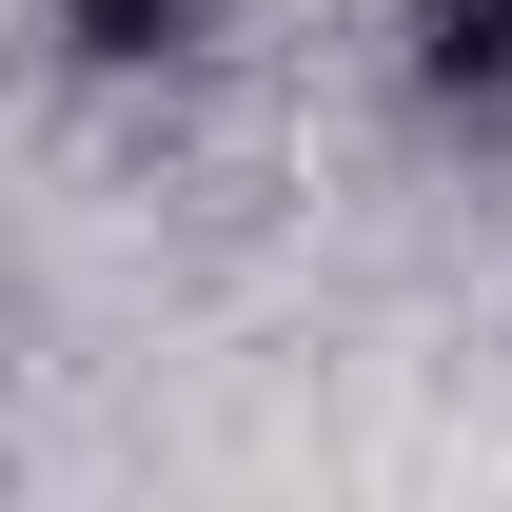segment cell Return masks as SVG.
Segmentation results:
<instances>
[{
	"label": "cell",
	"instance_id": "obj_1",
	"mask_svg": "<svg viewBox=\"0 0 512 512\" xmlns=\"http://www.w3.org/2000/svg\"><path fill=\"white\" fill-rule=\"evenodd\" d=\"M394 79H414V119L512 138V0H394Z\"/></svg>",
	"mask_w": 512,
	"mask_h": 512
},
{
	"label": "cell",
	"instance_id": "obj_2",
	"mask_svg": "<svg viewBox=\"0 0 512 512\" xmlns=\"http://www.w3.org/2000/svg\"><path fill=\"white\" fill-rule=\"evenodd\" d=\"M60 40H79L99 79H138V60H178V40H197V0H60Z\"/></svg>",
	"mask_w": 512,
	"mask_h": 512
}]
</instances>
